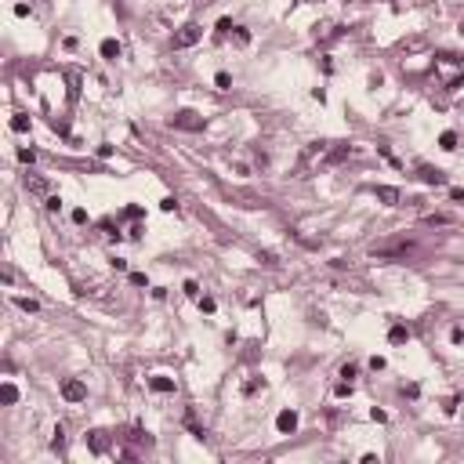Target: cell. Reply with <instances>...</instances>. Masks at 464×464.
Wrapping results in <instances>:
<instances>
[{
    "label": "cell",
    "instance_id": "obj_1",
    "mask_svg": "<svg viewBox=\"0 0 464 464\" xmlns=\"http://www.w3.org/2000/svg\"><path fill=\"white\" fill-rule=\"evenodd\" d=\"M171 127H178V131H203L207 120L199 116V113H192V109H181V113L171 116Z\"/></svg>",
    "mask_w": 464,
    "mask_h": 464
},
{
    "label": "cell",
    "instance_id": "obj_2",
    "mask_svg": "<svg viewBox=\"0 0 464 464\" xmlns=\"http://www.w3.org/2000/svg\"><path fill=\"white\" fill-rule=\"evenodd\" d=\"M62 399H66V403H84V399H87V384L76 381V377H66V381H62Z\"/></svg>",
    "mask_w": 464,
    "mask_h": 464
},
{
    "label": "cell",
    "instance_id": "obj_3",
    "mask_svg": "<svg viewBox=\"0 0 464 464\" xmlns=\"http://www.w3.org/2000/svg\"><path fill=\"white\" fill-rule=\"evenodd\" d=\"M199 37H203V29H199L196 22H189V26H181L174 33V48H192V44H199Z\"/></svg>",
    "mask_w": 464,
    "mask_h": 464
},
{
    "label": "cell",
    "instance_id": "obj_4",
    "mask_svg": "<svg viewBox=\"0 0 464 464\" xmlns=\"http://www.w3.org/2000/svg\"><path fill=\"white\" fill-rule=\"evenodd\" d=\"M294 428H298V410H280V413H276V431L290 435Z\"/></svg>",
    "mask_w": 464,
    "mask_h": 464
},
{
    "label": "cell",
    "instance_id": "obj_5",
    "mask_svg": "<svg viewBox=\"0 0 464 464\" xmlns=\"http://www.w3.org/2000/svg\"><path fill=\"white\" fill-rule=\"evenodd\" d=\"M323 152H327V145H323V142H312V145H308V149L301 152V167H298V171H301V178H305V171H308V163H312L316 156H323Z\"/></svg>",
    "mask_w": 464,
    "mask_h": 464
},
{
    "label": "cell",
    "instance_id": "obj_6",
    "mask_svg": "<svg viewBox=\"0 0 464 464\" xmlns=\"http://www.w3.org/2000/svg\"><path fill=\"white\" fill-rule=\"evenodd\" d=\"M410 251H413L410 243H399V247H381V251L374 247V258H406Z\"/></svg>",
    "mask_w": 464,
    "mask_h": 464
},
{
    "label": "cell",
    "instance_id": "obj_7",
    "mask_svg": "<svg viewBox=\"0 0 464 464\" xmlns=\"http://www.w3.org/2000/svg\"><path fill=\"white\" fill-rule=\"evenodd\" d=\"M87 450H91V453H105V450H109L105 431H91V435H87Z\"/></svg>",
    "mask_w": 464,
    "mask_h": 464
},
{
    "label": "cell",
    "instance_id": "obj_8",
    "mask_svg": "<svg viewBox=\"0 0 464 464\" xmlns=\"http://www.w3.org/2000/svg\"><path fill=\"white\" fill-rule=\"evenodd\" d=\"M149 388H152V392H160V395H171V392H174V381H171V377H163V374H156V377H149Z\"/></svg>",
    "mask_w": 464,
    "mask_h": 464
},
{
    "label": "cell",
    "instance_id": "obj_9",
    "mask_svg": "<svg viewBox=\"0 0 464 464\" xmlns=\"http://www.w3.org/2000/svg\"><path fill=\"white\" fill-rule=\"evenodd\" d=\"M98 51H102V58H105V62H116V58H120V44H116L113 37H105V40L98 44Z\"/></svg>",
    "mask_w": 464,
    "mask_h": 464
},
{
    "label": "cell",
    "instance_id": "obj_10",
    "mask_svg": "<svg viewBox=\"0 0 464 464\" xmlns=\"http://www.w3.org/2000/svg\"><path fill=\"white\" fill-rule=\"evenodd\" d=\"M377 199L388 203V207H395L399 203V189H392V185H377Z\"/></svg>",
    "mask_w": 464,
    "mask_h": 464
},
{
    "label": "cell",
    "instance_id": "obj_11",
    "mask_svg": "<svg viewBox=\"0 0 464 464\" xmlns=\"http://www.w3.org/2000/svg\"><path fill=\"white\" fill-rule=\"evenodd\" d=\"M348 156H352V145H337V149L327 152V163H341V160H348Z\"/></svg>",
    "mask_w": 464,
    "mask_h": 464
},
{
    "label": "cell",
    "instance_id": "obj_12",
    "mask_svg": "<svg viewBox=\"0 0 464 464\" xmlns=\"http://www.w3.org/2000/svg\"><path fill=\"white\" fill-rule=\"evenodd\" d=\"M421 178H424L428 185H446V174H442V171H431V167H421Z\"/></svg>",
    "mask_w": 464,
    "mask_h": 464
},
{
    "label": "cell",
    "instance_id": "obj_13",
    "mask_svg": "<svg viewBox=\"0 0 464 464\" xmlns=\"http://www.w3.org/2000/svg\"><path fill=\"white\" fill-rule=\"evenodd\" d=\"M406 337H410V330L403 327V323H395V327L388 330V341H392V345H403V341H406Z\"/></svg>",
    "mask_w": 464,
    "mask_h": 464
},
{
    "label": "cell",
    "instance_id": "obj_14",
    "mask_svg": "<svg viewBox=\"0 0 464 464\" xmlns=\"http://www.w3.org/2000/svg\"><path fill=\"white\" fill-rule=\"evenodd\" d=\"M15 399H19V388H15L11 381H4V388H0V403H8V406H11Z\"/></svg>",
    "mask_w": 464,
    "mask_h": 464
},
{
    "label": "cell",
    "instance_id": "obj_15",
    "mask_svg": "<svg viewBox=\"0 0 464 464\" xmlns=\"http://www.w3.org/2000/svg\"><path fill=\"white\" fill-rule=\"evenodd\" d=\"M439 145H442L446 152H453V149H457V134H453V131H442V134H439Z\"/></svg>",
    "mask_w": 464,
    "mask_h": 464
},
{
    "label": "cell",
    "instance_id": "obj_16",
    "mask_svg": "<svg viewBox=\"0 0 464 464\" xmlns=\"http://www.w3.org/2000/svg\"><path fill=\"white\" fill-rule=\"evenodd\" d=\"M232 40H236L240 48H247V44H251V29H243V26H236V29H232Z\"/></svg>",
    "mask_w": 464,
    "mask_h": 464
},
{
    "label": "cell",
    "instance_id": "obj_17",
    "mask_svg": "<svg viewBox=\"0 0 464 464\" xmlns=\"http://www.w3.org/2000/svg\"><path fill=\"white\" fill-rule=\"evenodd\" d=\"M11 131L26 134V131H29V116H22V113H19V116H11Z\"/></svg>",
    "mask_w": 464,
    "mask_h": 464
},
{
    "label": "cell",
    "instance_id": "obj_18",
    "mask_svg": "<svg viewBox=\"0 0 464 464\" xmlns=\"http://www.w3.org/2000/svg\"><path fill=\"white\" fill-rule=\"evenodd\" d=\"M214 87H218V91H232V76L228 73H218V76H214Z\"/></svg>",
    "mask_w": 464,
    "mask_h": 464
},
{
    "label": "cell",
    "instance_id": "obj_19",
    "mask_svg": "<svg viewBox=\"0 0 464 464\" xmlns=\"http://www.w3.org/2000/svg\"><path fill=\"white\" fill-rule=\"evenodd\" d=\"M26 189H33V192H48V181H44V178H26Z\"/></svg>",
    "mask_w": 464,
    "mask_h": 464
},
{
    "label": "cell",
    "instance_id": "obj_20",
    "mask_svg": "<svg viewBox=\"0 0 464 464\" xmlns=\"http://www.w3.org/2000/svg\"><path fill=\"white\" fill-rule=\"evenodd\" d=\"M453 218H450V214H428V218H424V225H450Z\"/></svg>",
    "mask_w": 464,
    "mask_h": 464
},
{
    "label": "cell",
    "instance_id": "obj_21",
    "mask_svg": "<svg viewBox=\"0 0 464 464\" xmlns=\"http://www.w3.org/2000/svg\"><path fill=\"white\" fill-rule=\"evenodd\" d=\"M51 446H55V450H66V431H62V424L55 428V435H51Z\"/></svg>",
    "mask_w": 464,
    "mask_h": 464
},
{
    "label": "cell",
    "instance_id": "obj_22",
    "mask_svg": "<svg viewBox=\"0 0 464 464\" xmlns=\"http://www.w3.org/2000/svg\"><path fill=\"white\" fill-rule=\"evenodd\" d=\"M334 395H337V399H348V395H352V381H341V384H334Z\"/></svg>",
    "mask_w": 464,
    "mask_h": 464
},
{
    "label": "cell",
    "instance_id": "obj_23",
    "mask_svg": "<svg viewBox=\"0 0 464 464\" xmlns=\"http://www.w3.org/2000/svg\"><path fill=\"white\" fill-rule=\"evenodd\" d=\"M76 95H80V76L69 73V98H76Z\"/></svg>",
    "mask_w": 464,
    "mask_h": 464
},
{
    "label": "cell",
    "instance_id": "obj_24",
    "mask_svg": "<svg viewBox=\"0 0 464 464\" xmlns=\"http://www.w3.org/2000/svg\"><path fill=\"white\" fill-rule=\"evenodd\" d=\"M19 308H26V312H40V305L33 298H19Z\"/></svg>",
    "mask_w": 464,
    "mask_h": 464
},
{
    "label": "cell",
    "instance_id": "obj_25",
    "mask_svg": "<svg viewBox=\"0 0 464 464\" xmlns=\"http://www.w3.org/2000/svg\"><path fill=\"white\" fill-rule=\"evenodd\" d=\"M185 294H189V298H199V283L196 280H185V287H181Z\"/></svg>",
    "mask_w": 464,
    "mask_h": 464
},
{
    "label": "cell",
    "instance_id": "obj_26",
    "mask_svg": "<svg viewBox=\"0 0 464 464\" xmlns=\"http://www.w3.org/2000/svg\"><path fill=\"white\" fill-rule=\"evenodd\" d=\"M174 207H178V199H174V196H163V199H160V210H167V214H171Z\"/></svg>",
    "mask_w": 464,
    "mask_h": 464
},
{
    "label": "cell",
    "instance_id": "obj_27",
    "mask_svg": "<svg viewBox=\"0 0 464 464\" xmlns=\"http://www.w3.org/2000/svg\"><path fill=\"white\" fill-rule=\"evenodd\" d=\"M19 160L22 163H33L37 160V149H19Z\"/></svg>",
    "mask_w": 464,
    "mask_h": 464
},
{
    "label": "cell",
    "instance_id": "obj_28",
    "mask_svg": "<svg viewBox=\"0 0 464 464\" xmlns=\"http://www.w3.org/2000/svg\"><path fill=\"white\" fill-rule=\"evenodd\" d=\"M258 261H261V265H280V261H276V254H272V251H265V254H258Z\"/></svg>",
    "mask_w": 464,
    "mask_h": 464
},
{
    "label": "cell",
    "instance_id": "obj_29",
    "mask_svg": "<svg viewBox=\"0 0 464 464\" xmlns=\"http://www.w3.org/2000/svg\"><path fill=\"white\" fill-rule=\"evenodd\" d=\"M199 308H203V312H214V308H218V301H214V298H199Z\"/></svg>",
    "mask_w": 464,
    "mask_h": 464
},
{
    "label": "cell",
    "instance_id": "obj_30",
    "mask_svg": "<svg viewBox=\"0 0 464 464\" xmlns=\"http://www.w3.org/2000/svg\"><path fill=\"white\" fill-rule=\"evenodd\" d=\"M450 341H453V345L464 341V327H453V330H450Z\"/></svg>",
    "mask_w": 464,
    "mask_h": 464
},
{
    "label": "cell",
    "instance_id": "obj_31",
    "mask_svg": "<svg viewBox=\"0 0 464 464\" xmlns=\"http://www.w3.org/2000/svg\"><path fill=\"white\" fill-rule=\"evenodd\" d=\"M131 283H134V287H145L149 280H145V272H131Z\"/></svg>",
    "mask_w": 464,
    "mask_h": 464
},
{
    "label": "cell",
    "instance_id": "obj_32",
    "mask_svg": "<svg viewBox=\"0 0 464 464\" xmlns=\"http://www.w3.org/2000/svg\"><path fill=\"white\" fill-rule=\"evenodd\" d=\"M370 417H374V421H377V424H384V421H388V413H384V410H377V406H374V410H370Z\"/></svg>",
    "mask_w": 464,
    "mask_h": 464
},
{
    "label": "cell",
    "instance_id": "obj_33",
    "mask_svg": "<svg viewBox=\"0 0 464 464\" xmlns=\"http://www.w3.org/2000/svg\"><path fill=\"white\" fill-rule=\"evenodd\" d=\"M232 29H236V26H232L228 19H221V22H218V33H221V37H225V33H232Z\"/></svg>",
    "mask_w": 464,
    "mask_h": 464
},
{
    "label": "cell",
    "instance_id": "obj_34",
    "mask_svg": "<svg viewBox=\"0 0 464 464\" xmlns=\"http://www.w3.org/2000/svg\"><path fill=\"white\" fill-rule=\"evenodd\" d=\"M73 221H76V225H84V221H87V210L76 207V210H73Z\"/></svg>",
    "mask_w": 464,
    "mask_h": 464
},
{
    "label": "cell",
    "instance_id": "obj_35",
    "mask_svg": "<svg viewBox=\"0 0 464 464\" xmlns=\"http://www.w3.org/2000/svg\"><path fill=\"white\" fill-rule=\"evenodd\" d=\"M15 15H19V19H29V4H15Z\"/></svg>",
    "mask_w": 464,
    "mask_h": 464
},
{
    "label": "cell",
    "instance_id": "obj_36",
    "mask_svg": "<svg viewBox=\"0 0 464 464\" xmlns=\"http://www.w3.org/2000/svg\"><path fill=\"white\" fill-rule=\"evenodd\" d=\"M450 199L453 203H464V189H450Z\"/></svg>",
    "mask_w": 464,
    "mask_h": 464
},
{
    "label": "cell",
    "instance_id": "obj_37",
    "mask_svg": "<svg viewBox=\"0 0 464 464\" xmlns=\"http://www.w3.org/2000/svg\"><path fill=\"white\" fill-rule=\"evenodd\" d=\"M460 37H464V26H460Z\"/></svg>",
    "mask_w": 464,
    "mask_h": 464
}]
</instances>
